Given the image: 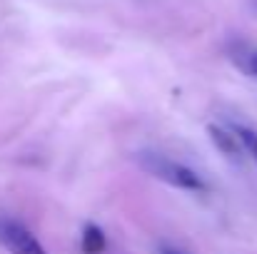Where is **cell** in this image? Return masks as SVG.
<instances>
[{"mask_svg":"<svg viewBox=\"0 0 257 254\" xmlns=\"http://www.w3.org/2000/svg\"><path fill=\"white\" fill-rule=\"evenodd\" d=\"M227 58H230V63H232L242 75L257 80V45L255 43L240 40V38L230 40V43H227Z\"/></svg>","mask_w":257,"mask_h":254,"instance_id":"obj_3","label":"cell"},{"mask_svg":"<svg viewBox=\"0 0 257 254\" xmlns=\"http://www.w3.org/2000/svg\"><path fill=\"white\" fill-rule=\"evenodd\" d=\"M0 244L10 254H48L25 224L8 214H0Z\"/></svg>","mask_w":257,"mask_h":254,"instance_id":"obj_2","label":"cell"},{"mask_svg":"<svg viewBox=\"0 0 257 254\" xmlns=\"http://www.w3.org/2000/svg\"><path fill=\"white\" fill-rule=\"evenodd\" d=\"M210 140L215 142V147L222 155H227L232 160L245 155V150H242V145H240V140H237V135L232 132L230 125H210Z\"/></svg>","mask_w":257,"mask_h":254,"instance_id":"obj_4","label":"cell"},{"mask_svg":"<svg viewBox=\"0 0 257 254\" xmlns=\"http://www.w3.org/2000/svg\"><path fill=\"white\" fill-rule=\"evenodd\" d=\"M230 127H232V132L237 135V140H240L242 150H245V152H247V155L257 162V132L252 130V127L242 125V122H232Z\"/></svg>","mask_w":257,"mask_h":254,"instance_id":"obj_6","label":"cell"},{"mask_svg":"<svg viewBox=\"0 0 257 254\" xmlns=\"http://www.w3.org/2000/svg\"><path fill=\"white\" fill-rule=\"evenodd\" d=\"M138 162H140V167L145 172H150L155 179L170 184L175 189H182V192H205L207 189L205 179L195 169L177 162V160H172L168 155H163V152L145 150V152L138 155Z\"/></svg>","mask_w":257,"mask_h":254,"instance_id":"obj_1","label":"cell"},{"mask_svg":"<svg viewBox=\"0 0 257 254\" xmlns=\"http://www.w3.org/2000/svg\"><path fill=\"white\" fill-rule=\"evenodd\" d=\"M80 244H83V252L85 254H102V249H105V234H102V229L97 224L87 222L85 227H83Z\"/></svg>","mask_w":257,"mask_h":254,"instance_id":"obj_5","label":"cell"},{"mask_svg":"<svg viewBox=\"0 0 257 254\" xmlns=\"http://www.w3.org/2000/svg\"><path fill=\"white\" fill-rule=\"evenodd\" d=\"M158 254H185V252L177 249V247H170V244H163V247H158Z\"/></svg>","mask_w":257,"mask_h":254,"instance_id":"obj_7","label":"cell"}]
</instances>
